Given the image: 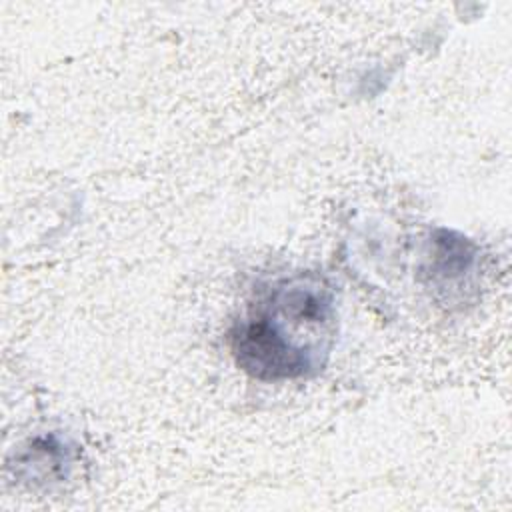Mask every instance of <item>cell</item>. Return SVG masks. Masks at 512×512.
I'll return each instance as SVG.
<instances>
[{
    "label": "cell",
    "instance_id": "1",
    "mask_svg": "<svg viewBox=\"0 0 512 512\" xmlns=\"http://www.w3.org/2000/svg\"><path fill=\"white\" fill-rule=\"evenodd\" d=\"M334 342V290L316 272L274 280L256 294L228 334L238 368L262 382L316 376Z\"/></svg>",
    "mask_w": 512,
    "mask_h": 512
},
{
    "label": "cell",
    "instance_id": "2",
    "mask_svg": "<svg viewBox=\"0 0 512 512\" xmlns=\"http://www.w3.org/2000/svg\"><path fill=\"white\" fill-rule=\"evenodd\" d=\"M476 258V246L452 232V230H438L432 238V258H430V274L434 280H456L464 276Z\"/></svg>",
    "mask_w": 512,
    "mask_h": 512
}]
</instances>
